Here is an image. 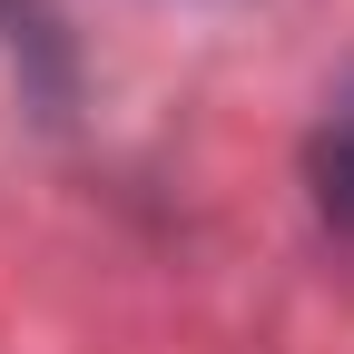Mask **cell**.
I'll return each instance as SVG.
<instances>
[{"mask_svg": "<svg viewBox=\"0 0 354 354\" xmlns=\"http://www.w3.org/2000/svg\"><path fill=\"white\" fill-rule=\"evenodd\" d=\"M305 167H315V197L335 227H354V69L325 88V118H315V148H305Z\"/></svg>", "mask_w": 354, "mask_h": 354, "instance_id": "obj_1", "label": "cell"}, {"mask_svg": "<svg viewBox=\"0 0 354 354\" xmlns=\"http://www.w3.org/2000/svg\"><path fill=\"white\" fill-rule=\"evenodd\" d=\"M0 39H10V50H39V10L30 0H0Z\"/></svg>", "mask_w": 354, "mask_h": 354, "instance_id": "obj_2", "label": "cell"}]
</instances>
